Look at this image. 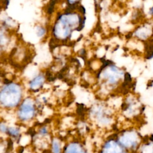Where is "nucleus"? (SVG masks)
<instances>
[{"mask_svg": "<svg viewBox=\"0 0 153 153\" xmlns=\"http://www.w3.org/2000/svg\"><path fill=\"white\" fill-rule=\"evenodd\" d=\"M21 99V89L16 84L6 85L1 90L0 100L4 106L13 107L16 106Z\"/></svg>", "mask_w": 153, "mask_h": 153, "instance_id": "obj_1", "label": "nucleus"}, {"mask_svg": "<svg viewBox=\"0 0 153 153\" xmlns=\"http://www.w3.org/2000/svg\"><path fill=\"white\" fill-rule=\"evenodd\" d=\"M34 114V108L32 101L27 99L21 105L19 111V117L23 120H27L32 118Z\"/></svg>", "mask_w": 153, "mask_h": 153, "instance_id": "obj_2", "label": "nucleus"}, {"mask_svg": "<svg viewBox=\"0 0 153 153\" xmlns=\"http://www.w3.org/2000/svg\"><path fill=\"white\" fill-rule=\"evenodd\" d=\"M137 153H153V136L144 138Z\"/></svg>", "mask_w": 153, "mask_h": 153, "instance_id": "obj_3", "label": "nucleus"}, {"mask_svg": "<svg viewBox=\"0 0 153 153\" xmlns=\"http://www.w3.org/2000/svg\"><path fill=\"white\" fill-rule=\"evenodd\" d=\"M44 82V78L41 75L37 76L32 81L30 82V85L31 88H35L38 86H40Z\"/></svg>", "mask_w": 153, "mask_h": 153, "instance_id": "obj_4", "label": "nucleus"}, {"mask_svg": "<svg viewBox=\"0 0 153 153\" xmlns=\"http://www.w3.org/2000/svg\"><path fill=\"white\" fill-rule=\"evenodd\" d=\"M8 131H9V133H10V134L13 135V136H16L19 133V130L16 128H9Z\"/></svg>", "mask_w": 153, "mask_h": 153, "instance_id": "obj_5", "label": "nucleus"}, {"mask_svg": "<svg viewBox=\"0 0 153 153\" xmlns=\"http://www.w3.org/2000/svg\"><path fill=\"white\" fill-rule=\"evenodd\" d=\"M54 3L55 1H51L48 9V13L49 14H51L53 11V8H54Z\"/></svg>", "mask_w": 153, "mask_h": 153, "instance_id": "obj_6", "label": "nucleus"}, {"mask_svg": "<svg viewBox=\"0 0 153 153\" xmlns=\"http://www.w3.org/2000/svg\"><path fill=\"white\" fill-rule=\"evenodd\" d=\"M45 33V29L42 27H39L38 29V36H41L42 35H44Z\"/></svg>", "mask_w": 153, "mask_h": 153, "instance_id": "obj_7", "label": "nucleus"}, {"mask_svg": "<svg viewBox=\"0 0 153 153\" xmlns=\"http://www.w3.org/2000/svg\"><path fill=\"white\" fill-rule=\"evenodd\" d=\"M124 79H125V82H130L131 81V76H130V75L128 73H126L125 74Z\"/></svg>", "mask_w": 153, "mask_h": 153, "instance_id": "obj_8", "label": "nucleus"}, {"mask_svg": "<svg viewBox=\"0 0 153 153\" xmlns=\"http://www.w3.org/2000/svg\"><path fill=\"white\" fill-rule=\"evenodd\" d=\"M54 152L56 153H59V146L58 145H57V143H55L54 144Z\"/></svg>", "mask_w": 153, "mask_h": 153, "instance_id": "obj_9", "label": "nucleus"}, {"mask_svg": "<svg viewBox=\"0 0 153 153\" xmlns=\"http://www.w3.org/2000/svg\"><path fill=\"white\" fill-rule=\"evenodd\" d=\"M78 9L79 10V11H81V12H82V13H85V8H84V7H82V6H81V5H80L79 7V8H78Z\"/></svg>", "mask_w": 153, "mask_h": 153, "instance_id": "obj_10", "label": "nucleus"}, {"mask_svg": "<svg viewBox=\"0 0 153 153\" xmlns=\"http://www.w3.org/2000/svg\"><path fill=\"white\" fill-rule=\"evenodd\" d=\"M41 134H45L46 133H47V130H46V129L45 128H42V130H41Z\"/></svg>", "mask_w": 153, "mask_h": 153, "instance_id": "obj_11", "label": "nucleus"}, {"mask_svg": "<svg viewBox=\"0 0 153 153\" xmlns=\"http://www.w3.org/2000/svg\"><path fill=\"white\" fill-rule=\"evenodd\" d=\"M149 14L151 15H153V6L149 10Z\"/></svg>", "mask_w": 153, "mask_h": 153, "instance_id": "obj_12", "label": "nucleus"}]
</instances>
